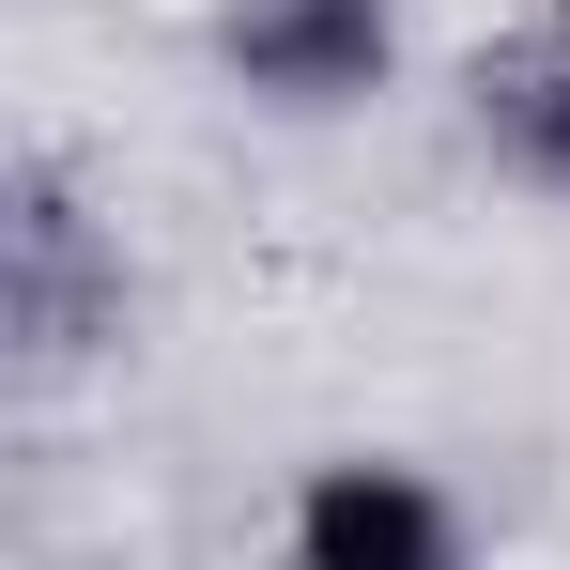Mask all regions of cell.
<instances>
[{"mask_svg": "<svg viewBox=\"0 0 570 570\" xmlns=\"http://www.w3.org/2000/svg\"><path fill=\"white\" fill-rule=\"evenodd\" d=\"M216 62L232 94L278 108V124H340L401 78V0H232L216 16Z\"/></svg>", "mask_w": 570, "mask_h": 570, "instance_id": "1", "label": "cell"}, {"mask_svg": "<svg viewBox=\"0 0 570 570\" xmlns=\"http://www.w3.org/2000/svg\"><path fill=\"white\" fill-rule=\"evenodd\" d=\"M463 94H478V139H493L540 200H570V31L556 47H493Z\"/></svg>", "mask_w": 570, "mask_h": 570, "instance_id": "3", "label": "cell"}, {"mask_svg": "<svg viewBox=\"0 0 570 570\" xmlns=\"http://www.w3.org/2000/svg\"><path fill=\"white\" fill-rule=\"evenodd\" d=\"M293 570H478L463 493L401 448H340L293 478Z\"/></svg>", "mask_w": 570, "mask_h": 570, "instance_id": "2", "label": "cell"}, {"mask_svg": "<svg viewBox=\"0 0 570 570\" xmlns=\"http://www.w3.org/2000/svg\"><path fill=\"white\" fill-rule=\"evenodd\" d=\"M556 31H570V0H556Z\"/></svg>", "mask_w": 570, "mask_h": 570, "instance_id": "4", "label": "cell"}]
</instances>
